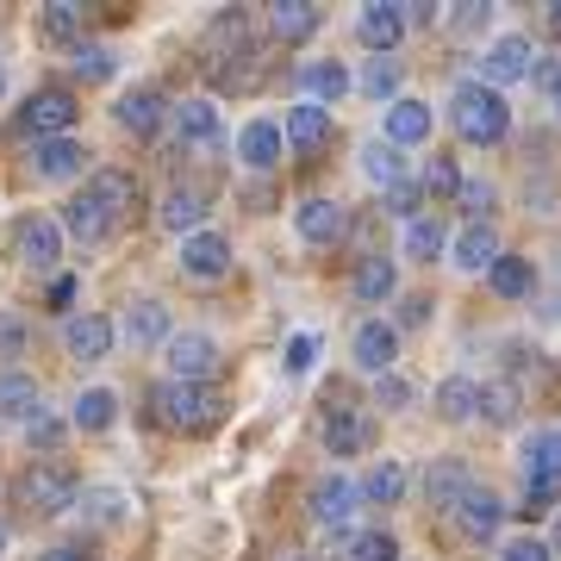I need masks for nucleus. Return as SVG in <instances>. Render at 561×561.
Returning <instances> with one entry per match:
<instances>
[{
    "label": "nucleus",
    "instance_id": "51",
    "mask_svg": "<svg viewBox=\"0 0 561 561\" xmlns=\"http://www.w3.org/2000/svg\"><path fill=\"white\" fill-rule=\"evenodd\" d=\"M381 405H387V412H405V405H412V381H405L400 368L381 375Z\"/></svg>",
    "mask_w": 561,
    "mask_h": 561
},
{
    "label": "nucleus",
    "instance_id": "26",
    "mask_svg": "<svg viewBox=\"0 0 561 561\" xmlns=\"http://www.w3.org/2000/svg\"><path fill=\"white\" fill-rule=\"evenodd\" d=\"M356 300L362 306H381V300H393V287H400V268H393V256H381V250H368V256L356 262Z\"/></svg>",
    "mask_w": 561,
    "mask_h": 561
},
{
    "label": "nucleus",
    "instance_id": "42",
    "mask_svg": "<svg viewBox=\"0 0 561 561\" xmlns=\"http://www.w3.org/2000/svg\"><path fill=\"white\" fill-rule=\"evenodd\" d=\"M362 94H375V101H400V62L393 57H368V69H362Z\"/></svg>",
    "mask_w": 561,
    "mask_h": 561
},
{
    "label": "nucleus",
    "instance_id": "7",
    "mask_svg": "<svg viewBox=\"0 0 561 561\" xmlns=\"http://www.w3.org/2000/svg\"><path fill=\"white\" fill-rule=\"evenodd\" d=\"M350 356H356L362 375H393V362H400V324L387 319H362L356 331H350Z\"/></svg>",
    "mask_w": 561,
    "mask_h": 561
},
{
    "label": "nucleus",
    "instance_id": "19",
    "mask_svg": "<svg viewBox=\"0 0 561 561\" xmlns=\"http://www.w3.org/2000/svg\"><path fill=\"white\" fill-rule=\"evenodd\" d=\"M88 169V144L81 138H44L32 144V175L38 181H76Z\"/></svg>",
    "mask_w": 561,
    "mask_h": 561
},
{
    "label": "nucleus",
    "instance_id": "49",
    "mask_svg": "<svg viewBox=\"0 0 561 561\" xmlns=\"http://www.w3.org/2000/svg\"><path fill=\"white\" fill-rule=\"evenodd\" d=\"M500 561H556V549H549V537H512L500 542Z\"/></svg>",
    "mask_w": 561,
    "mask_h": 561
},
{
    "label": "nucleus",
    "instance_id": "32",
    "mask_svg": "<svg viewBox=\"0 0 561 561\" xmlns=\"http://www.w3.org/2000/svg\"><path fill=\"white\" fill-rule=\"evenodd\" d=\"M113 419H119V393L113 387H81L76 405H69L76 431H113Z\"/></svg>",
    "mask_w": 561,
    "mask_h": 561
},
{
    "label": "nucleus",
    "instance_id": "43",
    "mask_svg": "<svg viewBox=\"0 0 561 561\" xmlns=\"http://www.w3.org/2000/svg\"><path fill=\"white\" fill-rule=\"evenodd\" d=\"M424 201H456V187H461V169L449 157H437V150H431V162H424Z\"/></svg>",
    "mask_w": 561,
    "mask_h": 561
},
{
    "label": "nucleus",
    "instance_id": "39",
    "mask_svg": "<svg viewBox=\"0 0 561 561\" xmlns=\"http://www.w3.org/2000/svg\"><path fill=\"white\" fill-rule=\"evenodd\" d=\"M356 486H362V500H368V505H400L405 500V468H400V461H375Z\"/></svg>",
    "mask_w": 561,
    "mask_h": 561
},
{
    "label": "nucleus",
    "instance_id": "54",
    "mask_svg": "<svg viewBox=\"0 0 561 561\" xmlns=\"http://www.w3.org/2000/svg\"><path fill=\"white\" fill-rule=\"evenodd\" d=\"M25 350V324L13 312H0V356H20Z\"/></svg>",
    "mask_w": 561,
    "mask_h": 561
},
{
    "label": "nucleus",
    "instance_id": "57",
    "mask_svg": "<svg viewBox=\"0 0 561 561\" xmlns=\"http://www.w3.org/2000/svg\"><path fill=\"white\" fill-rule=\"evenodd\" d=\"M38 561H88V549H81V542H62V549H44Z\"/></svg>",
    "mask_w": 561,
    "mask_h": 561
},
{
    "label": "nucleus",
    "instance_id": "14",
    "mask_svg": "<svg viewBox=\"0 0 561 561\" xmlns=\"http://www.w3.org/2000/svg\"><path fill=\"white\" fill-rule=\"evenodd\" d=\"M468 486H474V468L461 456H437L424 468V505H431V512H456Z\"/></svg>",
    "mask_w": 561,
    "mask_h": 561
},
{
    "label": "nucleus",
    "instance_id": "3",
    "mask_svg": "<svg viewBox=\"0 0 561 561\" xmlns=\"http://www.w3.org/2000/svg\"><path fill=\"white\" fill-rule=\"evenodd\" d=\"M518 474H524V512L561 500V431H530L518 449Z\"/></svg>",
    "mask_w": 561,
    "mask_h": 561
},
{
    "label": "nucleus",
    "instance_id": "22",
    "mask_svg": "<svg viewBox=\"0 0 561 561\" xmlns=\"http://www.w3.org/2000/svg\"><path fill=\"white\" fill-rule=\"evenodd\" d=\"M356 38L368 44L375 57H393V44L405 38V13H400V7H387V0L362 7V13H356Z\"/></svg>",
    "mask_w": 561,
    "mask_h": 561
},
{
    "label": "nucleus",
    "instance_id": "1",
    "mask_svg": "<svg viewBox=\"0 0 561 561\" xmlns=\"http://www.w3.org/2000/svg\"><path fill=\"white\" fill-rule=\"evenodd\" d=\"M150 405H157V424L181 431V437H194V431H213L225 419V393L213 381H169L162 375L150 387Z\"/></svg>",
    "mask_w": 561,
    "mask_h": 561
},
{
    "label": "nucleus",
    "instance_id": "30",
    "mask_svg": "<svg viewBox=\"0 0 561 561\" xmlns=\"http://www.w3.org/2000/svg\"><path fill=\"white\" fill-rule=\"evenodd\" d=\"M437 419L443 424H468L474 419V412H481V381H474V375H449V381L437 387Z\"/></svg>",
    "mask_w": 561,
    "mask_h": 561
},
{
    "label": "nucleus",
    "instance_id": "11",
    "mask_svg": "<svg viewBox=\"0 0 561 561\" xmlns=\"http://www.w3.org/2000/svg\"><path fill=\"white\" fill-rule=\"evenodd\" d=\"M294 231H300L306 243L331 250V243H343V231H350V213H343V201H331V194H312V201L294 206Z\"/></svg>",
    "mask_w": 561,
    "mask_h": 561
},
{
    "label": "nucleus",
    "instance_id": "53",
    "mask_svg": "<svg viewBox=\"0 0 561 561\" xmlns=\"http://www.w3.org/2000/svg\"><path fill=\"white\" fill-rule=\"evenodd\" d=\"M25 437L38 443V449H57V443H62V424H57V419H50V412H38V419L25 424Z\"/></svg>",
    "mask_w": 561,
    "mask_h": 561
},
{
    "label": "nucleus",
    "instance_id": "21",
    "mask_svg": "<svg viewBox=\"0 0 561 561\" xmlns=\"http://www.w3.org/2000/svg\"><path fill=\"white\" fill-rule=\"evenodd\" d=\"M119 337L131 343V350H162V343L175 337V324H169V306L162 300H131V312H125Z\"/></svg>",
    "mask_w": 561,
    "mask_h": 561
},
{
    "label": "nucleus",
    "instance_id": "15",
    "mask_svg": "<svg viewBox=\"0 0 561 561\" xmlns=\"http://www.w3.org/2000/svg\"><path fill=\"white\" fill-rule=\"evenodd\" d=\"M456 524H461V537L468 542H493L500 537V524H505V500L493 493V486H468L456 505Z\"/></svg>",
    "mask_w": 561,
    "mask_h": 561
},
{
    "label": "nucleus",
    "instance_id": "33",
    "mask_svg": "<svg viewBox=\"0 0 561 561\" xmlns=\"http://www.w3.org/2000/svg\"><path fill=\"white\" fill-rule=\"evenodd\" d=\"M69 69H76V81H88V88H101V81L119 76V50L101 38H81L76 50H69Z\"/></svg>",
    "mask_w": 561,
    "mask_h": 561
},
{
    "label": "nucleus",
    "instance_id": "31",
    "mask_svg": "<svg viewBox=\"0 0 561 561\" xmlns=\"http://www.w3.org/2000/svg\"><path fill=\"white\" fill-rule=\"evenodd\" d=\"M169 125H175L181 144H219V131H225L213 101H181L175 113H169Z\"/></svg>",
    "mask_w": 561,
    "mask_h": 561
},
{
    "label": "nucleus",
    "instance_id": "38",
    "mask_svg": "<svg viewBox=\"0 0 561 561\" xmlns=\"http://www.w3.org/2000/svg\"><path fill=\"white\" fill-rule=\"evenodd\" d=\"M486 287H493L500 300H524V294L537 287V268H530V256H500L486 268Z\"/></svg>",
    "mask_w": 561,
    "mask_h": 561
},
{
    "label": "nucleus",
    "instance_id": "13",
    "mask_svg": "<svg viewBox=\"0 0 561 561\" xmlns=\"http://www.w3.org/2000/svg\"><path fill=\"white\" fill-rule=\"evenodd\" d=\"M331 131H337V119H331V106H312V101L287 106V119H280V138L294 144L300 157H319L324 144H331Z\"/></svg>",
    "mask_w": 561,
    "mask_h": 561
},
{
    "label": "nucleus",
    "instance_id": "41",
    "mask_svg": "<svg viewBox=\"0 0 561 561\" xmlns=\"http://www.w3.org/2000/svg\"><path fill=\"white\" fill-rule=\"evenodd\" d=\"M81 25H88V13H81L76 0H50V7H44V38H57V44H69V50H76Z\"/></svg>",
    "mask_w": 561,
    "mask_h": 561
},
{
    "label": "nucleus",
    "instance_id": "46",
    "mask_svg": "<svg viewBox=\"0 0 561 561\" xmlns=\"http://www.w3.org/2000/svg\"><path fill=\"white\" fill-rule=\"evenodd\" d=\"M350 561H400V542L387 530H362V537H350Z\"/></svg>",
    "mask_w": 561,
    "mask_h": 561
},
{
    "label": "nucleus",
    "instance_id": "37",
    "mask_svg": "<svg viewBox=\"0 0 561 561\" xmlns=\"http://www.w3.org/2000/svg\"><path fill=\"white\" fill-rule=\"evenodd\" d=\"M88 187L101 194V206L113 213V219H125V213H131V201H138V181H131V169H94V175H88Z\"/></svg>",
    "mask_w": 561,
    "mask_h": 561
},
{
    "label": "nucleus",
    "instance_id": "40",
    "mask_svg": "<svg viewBox=\"0 0 561 561\" xmlns=\"http://www.w3.org/2000/svg\"><path fill=\"white\" fill-rule=\"evenodd\" d=\"M362 175L375 181V187H400V181H405L400 144H368V150H362Z\"/></svg>",
    "mask_w": 561,
    "mask_h": 561
},
{
    "label": "nucleus",
    "instance_id": "56",
    "mask_svg": "<svg viewBox=\"0 0 561 561\" xmlns=\"http://www.w3.org/2000/svg\"><path fill=\"white\" fill-rule=\"evenodd\" d=\"M69 300H76V275H57L50 280V312H69Z\"/></svg>",
    "mask_w": 561,
    "mask_h": 561
},
{
    "label": "nucleus",
    "instance_id": "35",
    "mask_svg": "<svg viewBox=\"0 0 561 561\" xmlns=\"http://www.w3.org/2000/svg\"><path fill=\"white\" fill-rule=\"evenodd\" d=\"M81 518L101 524V530H113V524L131 518V493H119V486H81Z\"/></svg>",
    "mask_w": 561,
    "mask_h": 561
},
{
    "label": "nucleus",
    "instance_id": "44",
    "mask_svg": "<svg viewBox=\"0 0 561 561\" xmlns=\"http://www.w3.org/2000/svg\"><path fill=\"white\" fill-rule=\"evenodd\" d=\"M481 419L486 424H518V387L512 381H486L481 387Z\"/></svg>",
    "mask_w": 561,
    "mask_h": 561
},
{
    "label": "nucleus",
    "instance_id": "16",
    "mask_svg": "<svg viewBox=\"0 0 561 561\" xmlns=\"http://www.w3.org/2000/svg\"><path fill=\"white\" fill-rule=\"evenodd\" d=\"M169 113H175V106L162 101L157 88H131V94H119V106H113L119 131H131V138H157L162 125H169Z\"/></svg>",
    "mask_w": 561,
    "mask_h": 561
},
{
    "label": "nucleus",
    "instance_id": "36",
    "mask_svg": "<svg viewBox=\"0 0 561 561\" xmlns=\"http://www.w3.org/2000/svg\"><path fill=\"white\" fill-rule=\"evenodd\" d=\"M405 256L412 262H437L443 250H449V231H443V219L437 213H419V219H405Z\"/></svg>",
    "mask_w": 561,
    "mask_h": 561
},
{
    "label": "nucleus",
    "instance_id": "50",
    "mask_svg": "<svg viewBox=\"0 0 561 561\" xmlns=\"http://www.w3.org/2000/svg\"><path fill=\"white\" fill-rule=\"evenodd\" d=\"M530 81H537L542 94H556V88H561V50H537V62H530Z\"/></svg>",
    "mask_w": 561,
    "mask_h": 561
},
{
    "label": "nucleus",
    "instance_id": "2",
    "mask_svg": "<svg viewBox=\"0 0 561 561\" xmlns=\"http://www.w3.org/2000/svg\"><path fill=\"white\" fill-rule=\"evenodd\" d=\"M449 125H456L461 144H500L505 131H512V106H505L500 88L461 81L456 94H449Z\"/></svg>",
    "mask_w": 561,
    "mask_h": 561
},
{
    "label": "nucleus",
    "instance_id": "61",
    "mask_svg": "<svg viewBox=\"0 0 561 561\" xmlns=\"http://www.w3.org/2000/svg\"><path fill=\"white\" fill-rule=\"evenodd\" d=\"M0 549H7V524H0Z\"/></svg>",
    "mask_w": 561,
    "mask_h": 561
},
{
    "label": "nucleus",
    "instance_id": "27",
    "mask_svg": "<svg viewBox=\"0 0 561 561\" xmlns=\"http://www.w3.org/2000/svg\"><path fill=\"white\" fill-rule=\"evenodd\" d=\"M280 150H287V138H280V125H275V119H250V125L238 131V157H243V169H275Z\"/></svg>",
    "mask_w": 561,
    "mask_h": 561
},
{
    "label": "nucleus",
    "instance_id": "5",
    "mask_svg": "<svg viewBox=\"0 0 561 561\" xmlns=\"http://www.w3.org/2000/svg\"><path fill=\"white\" fill-rule=\"evenodd\" d=\"M20 500L32 505V512H44V518H57V512H69V505L81 500V486L62 461H32L20 474Z\"/></svg>",
    "mask_w": 561,
    "mask_h": 561
},
{
    "label": "nucleus",
    "instance_id": "18",
    "mask_svg": "<svg viewBox=\"0 0 561 561\" xmlns=\"http://www.w3.org/2000/svg\"><path fill=\"white\" fill-rule=\"evenodd\" d=\"M368 437H375V419H368L362 405H331V412H324V449H331V456H362Z\"/></svg>",
    "mask_w": 561,
    "mask_h": 561
},
{
    "label": "nucleus",
    "instance_id": "52",
    "mask_svg": "<svg viewBox=\"0 0 561 561\" xmlns=\"http://www.w3.org/2000/svg\"><path fill=\"white\" fill-rule=\"evenodd\" d=\"M449 25H456V32H486V25H493V7H474V0H468V7H456V13H449Z\"/></svg>",
    "mask_w": 561,
    "mask_h": 561
},
{
    "label": "nucleus",
    "instance_id": "60",
    "mask_svg": "<svg viewBox=\"0 0 561 561\" xmlns=\"http://www.w3.org/2000/svg\"><path fill=\"white\" fill-rule=\"evenodd\" d=\"M549 20H556V25H561V0H556V7H549Z\"/></svg>",
    "mask_w": 561,
    "mask_h": 561
},
{
    "label": "nucleus",
    "instance_id": "24",
    "mask_svg": "<svg viewBox=\"0 0 561 561\" xmlns=\"http://www.w3.org/2000/svg\"><path fill=\"white\" fill-rule=\"evenodd\" d=\"M431 125H437V113H431V101H412V94H400V101L387 106V144H424L431 138Z\"/></svg>",
    "mask_w": 561,
    "mask_h": 561
},
{
    "label": "nucleus",
    "instance_id": "58",
    "mask_svg": "<svg viewBox=\"0 0 561 561\" xmlns=\"http://www.w3.org/2000/svg\"><path fill=\"white\" fill-rule=\"evenodd\" d=\"M549 106H556V119H561V88H556V94H549Z\"/></svg>",
    "mask_w": 561,
    "mask_h": 561
},
{
    "label": "nucleus",
    "instance_id": "8",
    "mask_svg": "<svg viewBox=\"0 0 561 561\" xmlns=\"http://www.w3.org/2000/svg\"><path fill=\"white\" fill-rule=\"evenodd\" d=\"M57 225H62V238H76V243H101V238H113V231H119V219L101 206V194H94V187L69 194Z\"/></svg>",
    "mask_w": 561,
    "mask_h": 561
},
{
    "label": "nucleus",
    "instance_id": "25",
    "mask_svg": "<svg viewBox=\"0 0 561 561\" xmlns=\"http://www.w3.org/2000/svg\"><path fill=\"white\" fill-rule=\"evenodd\" d=\"M44 393H38V375H25V368H0V419H20L32 424L44 412Z\"/></svg>",
    "mask_w": 561,
    "mask_h": 561
},
{
    "label": "nucleus",
    "instance_id": "47",
    "mask_svg": "<svg viewBox=\"0 0 561 561\" xmlns=\"http://www.w3.org/2000/svg\"><path fill=\"white\" fill-rule=\"evenodd\" d=\"M280 362H287V375H312V362H319V337H312V331H294Z\"/></svg>",
    "mask_w": 561,
    "mask_h": 561
},
{
    "label": "nucleus",
    "instance_id": "55",
    "mask_svg": "<svg viewBox=\"0 0 561 561\" xmlns=\"http://www.w3.org/2000/svg\"><path fill=\"white\" fill-rule=\"evenodd\" d=\"M424 319H431V300H424V294H405V300H400V324H405V331H419Z\"/></svg>",
    "mask_w": 561,
    "mask_h": 561
},
{
    "label": "nucleus",
    "instance_id": "48",
    "mask_svg": "<svg viewBox=\"0 0 561 561\" xmlns=\"http://www.w3.org/2000/svg\"><path fill=\"white\" fill-rule=\"evenodd\" d=\"M387 213H393V219H419V213H424V187H419V181L387 187Z\"/></svg>",
    "mask_w": 561,
    "mask_h": 561
},
{
    "label": "nucleus",
    "instance_id": "20",
    "mask_svg": "<svg viewBox=\"0 0 561 561\" xmlns=\"http://www.w3.org/2000/svg\"><path fill=\"white\" fill-rule=\"evenodd\" d=\"M530 62H537L530 38H493V50L481 57V81H486V88H505V81H530Z\"/></svg>",
    "mask_w": 561,
    "mask_h": 561
},
{
    "label": "nucleus",
    "instance_id": "9",
    "mask_svg": "<svg viewBox=\"0 0 561 561\" xmlns=\"http://www.w3.org/2000/svg\"><path fill=\"white\" fill-rule=\"evenodd\" d=\"M13 250H20L25 268H38V275H50L62 256V225L50 219V213H32V219H20V231H13Z\"/></svg>",
    "mask_w": 561,
    "mask_h": 561
},
{
    "label": "nucleus",
    "instance_id": "62",
    "mask_svg": "<svg viewBox=\"0 0 561 561\" xmlns=\"http://www.w3.org/2000/svg\"><path fill=\"white\" fill-rule=\"evenodd\" d=\"M0 94H7V69H0Z\"/></svg>",
    "mask_w": 561,
    "mask_h": 561
},
{
    "label": "nucleus",
    "instance_id": "6",
    "mask_svg": "<svg viewBox=\"0 0 561 561\" xmlns=\"http://www.w3.org/2000/svg\"><path fill=\"white\" fill-rule=\"evenodd\" d=\"M162 362H169V381H213L219 375V343L206 331H175L162 343Z\"/></svg>",
    "mask_w": 561,
    "mask_h": 561
},
{
    "label": "nucleus",
    "instance_id": "23",
    "mask_svg": "<svg viewBox=\"0 0 561 561\" xmlns=\"http://www.w3.org/2000/svg\"><path fill=\"white\" fill-rule=\"evenodd\" d=\"M500 256L505 250H500V231H493V225H468V231L449 243V262H456L461 275H486Z\"/></svg>",
    "mask_w": 561,
    "mask_h": 561
},
{
    "label": "nucleus",
    "instance_id": "4",
    "mask_svg": "<svg viewBox=\"0 0 561 561\" xmlns=\"http://www.w3.org/2000/svg\"><path fill=\"white\" fill-rule=\"evenodd\" d=\"M76 119H81V101L69 94V88H38V94L20 106V131H25L32 144H44V138H76Z\"/></svg>",
    "mask_w": 561,
    "mask_h": 561
},
{
    "label": "nucleus",
    "instance_id": "29",
    "mask_svg": "<svg viewBox=\"0 0 561 561\" xmlns=\"http://www.w3.org/2000/svg\"><path fill=\"white\" fill-rule=\"evenodd\" d=\"M162 231H175V238H194V231H206V194L201 187H175L169 201H162Z\"/></svg>",
    "mask_w": 561,
    "mask_h": 561
},
{
    "label": "nucleus",
    "instance_id": "28",
    "mask_svg": "<svg viewBox=\"0 0 561 561\" xmlns=\"http://www.w3.org/2000/svg\"><path fill=\"white\" fill-rule=\"evenodd\" d=\"M268 32H275V44H306L319 32V7L312 0H275L268 7Z\"/></svg>",
    "mask_w": 561,
    "mask_h": 561
},
{
    "label": "nucleus",
    "instance_id": "10",
    "mask_svg": "<svg viewBox=\"0 0 561 561\" xmlns=\"http://www.w3.org/2000/svg\"><path fill=\"white\" fill-rule=\"evenodd\" d=\"M113 343H119V324L106 319V312H76V319L62 324V350L76 362H106Z\"/></svg>",
    "mask_w": 561,
    "mask_h": 561
},
{
    "label": "nucleus",
    "instance_id": "12",
    "mask_svg": "<svg viewBox=\"0 0 561 561\" xmlns=\"http://www.w3.org/2000/svg\"><path fill=\"white\" fill-rule=\"evenodd\" d=\"M356 505H362V486L350 481V474H331V481H319L306 493V512H312V524H324V530H343V524L356 518Z\"/></svg>",
    "mask_w": 561,
    "mask_h": 561
},
{
    "label": "nucleus",
    "instance_id": "17",
    "mask_svg": "<svg viewBox=\"0 0 561 561\" xmlns=\"http://www.w3.org/2000/svg\"><path fill=\"white\" fill-rule=\"evenodd\" d=\"M181 275H194V280L231 275V238H219V231H194V238H181Z\"/></svg>",
    "mask_w": 561,
    "mask_h": 561
},
{
    "label": "nucleus",
    "instance_id": "59",
    "mask_svg": "<svg viewBox=\"0 0 561 561\" xmlns=\"http://www.w3.org/2000/svg\"><path fill=\"white\" fill-rule=\"evenodd\" d=\"M549 549H556V556H561V524H556V537H549Z\"/></svg>",
    "mask_w": 561,
    "mask_h": 561
},
{
    "label": "nucleus",
    "instance_id": "34",
    "mask_svg": "<svg viewBox=\"0 0 561 561\" xmlns=\"http://www.w3.org/2000/svg\"><path fill=\"white\" fill-rule=\"evenodd\" d=\"M300 88H306V101H312V106H337L343 94H350V69H343L337 57H331V62H306Z\"/></svg>",
    "mask_w": 561,
    "mask_h": 561
},
{
    "label": "nucleus",
    "instance_id": "45",
    "mask_svg": "<svg viewBox=\"0 0 561 561\" xmlns=\"http://www.w3.org/2000/svg\"><path fill=\"white\" fill-rule=\"evenodd\" d=\"M456 201H461V213H468L474 225H486V213L500 206V187H493V181H461Z\"/></svg>",
    "mask_w": 561,
    "mask_h": 561
}]
</instances>
